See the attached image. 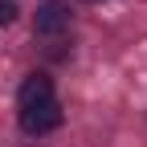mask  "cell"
<instances>
[{
  "instance_id": "obj_1",
  "label": "cell",
  "mask_w": 147,
  "mask_h": 147,
  "mask_svg": "<svg viewBox=\"0 0 147 147\" xmlns=\"http://www.w3.org/2000/svg\"><path fill=\"white\" fill-rule=\"evenodd\" d=\"M61 127V106L57 98H45V102H33L21 110V131L25 135H49Z\"/></svg>"
},
{
  "instance_id": "obj_2",
  "label": "cell",
  "mask_w": 147,
  "mask_h": 147,
  "mask_svg": "<svg viewBox=\"0 0 147 147\" xmlns=\"http://www.w3.org/2000/svg\"><path fill=\"white\" fill-rule=\"evenodd\" d=\"M65 25H69V8L61 4V0H45V4H37V12H33V29L41 33V37L61 33Z\"/></svg>"
},
{
  "instance_id": "obj_3",
  "label": "cell",
  "mask_w": 147,
  "mask_h": 147,
  "mask_svg": "<svg viewBox=\"0 0 147 147\" xmlns=\"http://www.w3.org/2000/svg\"><path fill=\"white\" fill-rule=\"evenodd\" d=\"M45 98H53V82L45 78V74H29V78L21 82V94H16L21 110H25V106H33V102H45Z\"/></svg>"
},
{
  "instance_id": "obj_4",
  "label": "cell",
  "mask_w": 147,
  "mask_h": 147,
  "mask_svg": "<svg viewBox=\"0 0 147 147\" xmlns=\"http://www.w3.org/2000/svg\"><path fill=\"white\" fill-rule=\"evenodd\" d=\"M12 21H16V4H12V0H0V29L12 25Z\"/></svg>"
},
{
  "instance_id": "obj_5",
  "label": "cell",
  "mask_w": 147,
  "mask_h": 147,
  "mask_svg": "<svg viewBox=\"0 0 147 147\" xmlns=\"http://www.w3.org/2000/svg\"><path fill=\"white\" fill-rule=\"evenodd\" d=\"M90 4H98V0H90Z\"/></svg>"
}]
</instances>
